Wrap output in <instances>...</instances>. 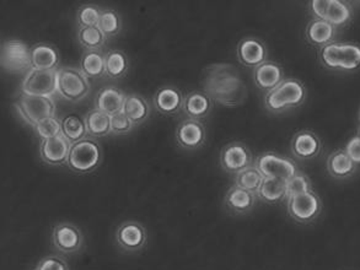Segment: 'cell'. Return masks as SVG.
<instances>
[{
  "instance_id": "6da1fadb",
  "label": "cell",
  "mask_w": 360,
  "mask_h": 270,
  "mask_svg": "<svg viewBox=\"0 0 360 270\" xmlns=\"http://www.w3.org/2000/svg\"><path fill=\"white\" fill-rule=\"evenodd\" d=\"M203 89L213 101L226 107L240 106L248 97V87L239 70L231 64H213L207 68Z\"/></svg>"
},
{
  "instance_id": "7a4b0ae2",
  "label": "cell",
  "mask_w": 360,
  "mask_h": 270,
  "mask_svg": "<svg viewBox=\"0 0 360 270\" xmlns=\"http://www.w3.org/2000/svg\"><path fill=\"white\" fill-rule=\"evenodd\" d=\"M307 98V89L297 79H285L264 96V106L272 113H282L302 106Z\"/></svg>"
},
{
  "instance_id": "3957f363",
  "label": "cell",
  "mask_w": 360,
  "mask_h": 270,
  "mask_svg": "<svg viewBox=\"0 0 360 270\" xmlns=\"http://www.w3.org/2000/svg\"><path fill=\"white\" fill-rule=\"evenodd\" d=\"M321 63L331 70L354 72L360 68V46L332 42L320 51Z\"/></svg>"
},
{
  "instance_id": "277c9868",
  "label": "cell",
  "mask_w": 360,
  "mask_h": 270,
  "mask_svg": "<svg viewBox=\"0 0 360 270\" xmlns=\"http://www.w3.org/2000/svg\"><path fill=\"white\" fill-rule=\"evenodd\" d=\"M101 159H103L101 145L93 138H86L75 144H72L67 166L75 174H90L98 169L101 164Z\"/></svg>"
},
{
  "instance_id": "5b68a950",
  "label": "cell",
  "mask_w": 360,
  "mask_h": 270,
  "mask_svg": "<svg viewBox=\"0 0 360 270\" xmlns=\"http://www.w3.org/2000/svg\"><path fill=\"white\" fill-rule=\"evenodd\" d=\"M14 108L20 118L32 128L51 117H56V103L53 98L49 97L27 96L20 94L19 98L15 101Z\"/></svg>"
},
{
  "instance_id": "8992f818",
  "label": "cell",
  "mask_w": 360,
  "mask_h": 270,
  "mask_svg": "<svg viewBox=\"0 0 360 270\" xmlns=\"http://www.w3.org/2000/svg\"><path fill=\"white\" fill-rule=\"evenodd\" d=\"M91 89L90 79L80 68L58 69V95L69 102H79L88 96Z\"/></svg>"
},
{
  "instance_id": "52a82bcc",
  "label": "cell",
  "mask_w": 360,
  "mask_h": 270,
  "mask_svg": "<svg viewBox=\"0 0 360 270\" xmlns=\"http://www.w3.org/2000/svg\"><path fill=\"white\" fill-rule=\"evenodd\" d=\"M21 94L27 96L53 98L58 94V70H34L25 74L21 82Z\"/></svg>"
},
{
  "instance_id": "ba28073f",
  "label": "cell",
  "mask_w": 360,
  "mask_h": 270,
  "mask_svg": "<svg viewBox=\"0 0 360 270\" xmlns=\"http://www.w3.org/2000/svg\"><path fill=\"white\" fill-rule=\"evenodd\" d=\"M255 167L261 172L264 179L289 181L299 172L297 166L292 159L268 151L257 156L255 160Z\"/></svg>"
},
{
  "instance_id": "9c48e42d",
  "label": "cell",
  "mask_w": 360,
  "mask_h": 270,
  "mask_svg": "<svg viewBox=\"0 0 360 270\" xmlns=\"http://www.w3.org/2000/svg\"><path fill=\"white\" fill-rule=\"evenodd\" d=\"M0 63L5 72L20 74L31 70V49L22 41L10 39L3 44Z\"/></svg>"
},
{
  "instance_id": "30bf717a",
  "label": "cell",
  "mask_w": 360,
  "mask_h": 270,
  "mask_svg": "<svg viewBox=\"0 0 360 270\" xmlns=\"http://www.w3.org/2000/svg\"><path fill=\"white\" fill-rule=\"evenodd\" d=\"M288 214L295 221L309 224L314 221L322 210L320 197L314 191L307 193L299 194L287 200Z\"/></svg>"
},
{
  "instance_id": "8fae6325",
  "label": "cell",
  "mask_w": 360,
  "mask_h": 270,
  "mask_svg": "<svg viewBox=\"0 0 360 270\" xmlns=\"http://www.w3.org/2000/svg\"><path fill=\"white\" fill-rule=\"evenodd\" d=\"M220 165L226 172L234 174L255 166L251 150L243 143L226 145L220 154Z\"/></svg>"
},
{
  "instance_id": "7c38bea8",
  "label": "cell",
  "mask_w": 360,
  "mask_h": 270,
  "mask_svg": "<svg viewBox=\"0 0 360 270\" xmlns=\"http://www.w3.org/2000/svg\"><path fill=\"white\" fill-rule=\"evenodd\" d=\"M52 242L57 251L64 255H72L83 247V232L73 224H58L52 232Z\"/></svg>"
},
{
  "instance_id": "4fadbf2b",
  "label": "cell",
  "mask_w": 360,
  "mask_h": 270,
  "mask_svg": "<svg viewBox=\"0 0 360 270\" xmlns=\"http://www.w3.org/2000/svg\"><path fill=\"white\" fill-rule=\"evenodd\" d=\"M72 144L63 134L53 139L41 140L39 156L44 164L60 166L68 162Z\"/></svg>"
},
{
  "instance_id": "5bb4252c",
  "label": "cell",
  "mask_w": 360,
  "mask_h": 270,
  "mask_svg": "<svg viewBox=\"0 0 360 270\" xmlns=\"http://www.w3.org/2000/svg\"><path fill=\"white\" fill-rule=\"evenodd\" d=\"M176 141L182 149L198 150L207 139L205 127L200 121L187 118L176 129Z\"/></svg>"
},
{
  "instance_id": "9a60e30c",
  "label": "cell",
  "mask_w": 360,
  "mask_h": 270,
  "mask_svg": "<svg viewBox=\"0 0 360 270\" xmlns=\"http://www.w3.org/2000/svg\"><path fill=\"white\" fill-rule=\"evenodd\" d=\"M146 230L139 222H124L116 231V242L118 246L127 252L141 251V248L146 246Z\"/></svg>"
},
{
  "instance_id": "2e32d148",
  "label": "cell",
  "mask_w": 360,
  "mask_h": 270,
  "mask_svg": "<svg viewBox=\"0 0 360 270\" xmlns=\"http://www.w3.org/2000/svg\"><path fill=\"white\" fill-rule=\"evenodd\" d=\"M321 140L314 131H297L292 140V151L299 160H312L321 153Z\"/></svg>"
},
{
  "instance_id": "e0dca14e",
  "label": "cell",
  "mask_w": 360,
  "mask_h": 270,
  "mask_svg": "<svg viewBox=\"0 0 360 270\" xmlns=\"http://www.w3.org/2000/svg\"><path fill=\"white\" fill-rule=\"evenodd\" d=\"M238 58L245 67L256 69L267 62V47L259 39H243L238 46Z\"/></svg>"
},
{
  "instance_id": "ac0fdd59",
  "label": "cell",
  "mask_w": 360,
  "mask_h": 270,
  "mask_svg": "<svg viewBox=\"0 0 360 270\" xmlns=\"http://www.w3.org/2000/svg\"><path fill=\"white\" fill-rule=\"evenodd\" d=\"M185 97L176 87H161L154 96V106L161 115L174 116L184 110Z\"/></svg>"
},
{
  "instance_id": "d6986e66",
  "label": "cell",
  "mask_w": 360,
  "mask_h": 270,
  "mask_svg": "<svg viewBox=\"0 0 360 270\" xmlns=\"http://www.w3.org/2000/svg\"><path fill=\"white\" fill-rule=\"evenodd\" d=\"M253 80L263 91H272L285 79L283 68L276 62L267 60L253 70Z\"/></svg>"
},
{
  "instance_id": "ffe728a7",
  "label": "cell",
  "mask_w": 360,
  "mask_h": 270,
  "mask_svg": "<svg viewBox=\"0 0 360 270\" xmlns=\"http://www.w3.org/2000/svg\"><path fill=\"white\" fill-rule=\"evenodd\" d=\"M126 98V94L117 87H103L96 95L95 108L112 117L122 112Z\"/></svg>"
},
{
  "instance_id": "44dd1931",
  "label": "cell",
  "mask_w": 360,
  "mask_h": 270,
  "mask_svg": "<svg viewBox=\"0 0 360 270\" xmlns=\"http://www.w3.org/2000/svg\"><path fill=\"white\" fill-rule=\"evenodd\" d=\"M59 53L49 44H34L31 49V69L34 70H58Z\"/></svg>"
},
{
  "instance_id": "7402d4cb",
  "label": "cell",
  "mask_w": 360,
  "mask_h": 270,
  "mask_svg": "<svg viewBox=\"0 0 360 270\" xmlns=\"http://www.w3.org/2000/svg\"><path fill=\"white\" fill-rule=\"evenodd\" d=\"M213 100L205 91H192L185 97L184 112L190 120L200 121L210 115Z\"/></svg>"
},
{
  "instance_id": "603a6c76",
  "label": "cell",
  "mask_w": 360,
  "mask_h": 270,
  "mask_svg": "<svg viewBox=\"0 0 360 270\" xmlns=\"http://www.w3.org/2000/svg\"><path fill=\"white\" fill-rule=\"evenodd\" d=\"M257 198V194L251 193L234 184L225 195L224 202L230 212L243 215L252 210Z\"/></svg>"
},
{
  "instance_id": "cb8c5ba5",
  "label": "cell",
  "mask_w": 360,
  "mask_h": 270,
  "mask_svg": "<svg viewBox=\"0 0 360 270\" xmlns=\"http://www.w3.org/2000/svg\"><path fill=\"white\" fill-rule=\"evenodd\" d=\"M356 166L345 149L337 150L327 159V169L333 179H346L356 174Z\"/></svg>"
},
{
  "instance_id": "d4e9b609",
  "label": "cell",
  "mask_w": 360,
  "mask_h": 270,
  "mask_svg": "<svg viewBox=\"0 0 360 270\" xmlns=\"http://www.w3.org/2000/svg\"><path fill=\"white\" fill-rule=\"evenodd\" d=\"M305 34H307V41L312 46H317L322 49L333 42V39L336 36V27L323 20L314 19L310 24L307 25Z\"/></svg>"
},
{
  "instance_id": "484cf974",
  "label": "cell",
  "mask_w": 360,
  "mask_h": 270,
  "mask_svg": "<svg viewBox=\"0 0 360 270\" xmlns=\"http://www.w3.org/2000/svg\"><path fill=\"white\" fill-rule=\"evenodd\" d=\"M122 112L126 115L134 126L141 124L150 116V106L144 97L136 94L127 95Z\"/></svg>"
},
{
  "instance_id": "4316f807",
  "label": "cell",
  "mask_w": 360,
  "mask_h": 270,
  "mask_svg": "<svg viewBox=\"0 0 360 270\" xmlns=\"http://www.w3.org/2000/svg\"><path fill=\"white\" fill-rule=\"evenodd\" d=\"M85 118L86 128H88L89 138L98 139L106 135L111 134V116L106 113L98 111L94 108L93 111L89 112Z\"/></svg>"
},
{
  "instance_id": "83f0119b",
  "label": "cell",
  "mask_w": 360,
  "mask_h": 270,
  "mask_svg": "<svg viewBox=\"0 0 360 270\" xmlns=\"http://www.w3.org/2000/svg\"><path fill=\"white\" fill-rule=\"evenodd\" d=\"M80 70L89 79H98L106 75L105 54L101 51H86L80 60Z\"/></svg>"
},
{
  "instance_id": "f1b7e54d",
  "label": "cell",
  "mask_w": 360,
  "mask_h": 270,
  "mask_svg": "<svg viewBox=\"0 0 360 270\" xmlns=\"http://www.w3.org/2000/svg\"><path fill=\"white\" fill-rule=\"evenodd\" d=\"M60 121H62L63 135L70 141V144H75L88 138V128H86L85 118L83 117L78 115H67Z\"/></svg>"
},
{
  "instance_id": "f546056e",
  "label": "cell",
  "mask_w": 360,
  "mask_h": 270,
  "mask_svg": "<svg viewBox=\"0 0 360 270\" xmlns=\"http://www.w3.org/2000/svg\"><path fill=\"white\" fill-rule=\"evenodd\" d=\"M257 197L263 202L277 204L287 199V181L283 179H264Z\"/></svg>"
},
{
  "instance_id": "4dcf8cb0",
  "label": "cell",
  "mask_w": 360,
  "mask_h": 270,
  "mask_svg": "<svg viewBox=\"0 0 360 270\" xmlns=\"http://www.w3.org/2000/svg\"><path fill=\"white\" fill-rule=\"evenodd\" d=\"M353 19V9L351 4L341 0H330V8L327 13L326 21L335 27L346 26Z\"/></svg>"
},
{
  "instance_id": "1f68e13d",
  "label": "cell",
  "mask_w": 360,
  "mask_h": 270,
  "mask_svg": "<svg viewBox=\"0 0 360 270\" xmlns=\"http://www.w3.org/2000/svg\"><path fill=\"white\" fill-rule=\"evenodd\" d=\"M78 42L86 51H101L108 37L103 34V31L95 27H79Z\"/></svg>"
},
{
  "instance_id": "d6a6232c",
  "label": "cell",
  "mask_w": 360,
  "mask_h": 270,
  "mask_svg": "<svg viewBox=\"0 0 360 270\" xmlns=\"http://www.w3.org/2000/svg\"><path fill=\"white\" fill-rule=\"evenodd\" d=\"M106 75L111 79H120L123 77L129 68V62L126 54L122 51H110L105 54Z\"/></svg>"
},
{
  "instance_id": "836d02e7",
  "label": "cell",
  "mask_w": 360,
  "mask_h": 270,
  "mask_svg": "<svg viewBox=\"0 0 360 270\" xmlns=\"http://www.w3.org/2000/svg\"><path fill=\"white\" fill-rule=\"evenodd\" d=\"M264 177L255 166L243 169L239 174H235V186L240 188L246 189L251 193L257 194L262 186Z\"/></svg>"
},
{
  "instance_id": "e575fe53",
  "label": "cell",
  "mask_w": 360,
  "mask_h": 270,
  "mask_svg": "<svg viewBox=\"0 0 360 270\" xmlns=\"http://www.w3.org/2000/svg\"><path fill=\"white\" fill-rule=\"evenodd\" d=\"M98 29L103 31V34L108 39L120 34L122 29V20L117 11L112 9H103L98 21Z\"/></svg>"
},
{
  "instance_id": "d590c367",
  "label": "cell",
  "mask_w": 360,
  "mask_h": 270,
  "mask_svg": "<svg viewBox=\"0 0 360 270\" xmlns=\"http://www.w3.org/2000/svg\"><path fill=\"white\" fill-rule=\"evenodd\" d=\"M34 129L41 140L53 139L63 134L62 121L57 117H51L49 120L41 122L39 124L34 127Z\"/></svg>"
},
{
  "instance_id": "8d00e7d4",
  "label": "cell",
  "mask_w": 360,
  "mask_h": 270,
  "mask_svg": "<svg viewBox=\"0 0 360 270\" xmlns=\"http://www.w3.org/2000/svg\"><path fill=\"white\" fill-rule=\"evenodd\" d=\"M103 9L98 8L96 5H84L78 10L79 27H95L98 26V21L101 18Z\"/></svg>"
},
{
  "instance_id": "74e56055",
  "label": "cell",
  "mask_w": 360,
  "mask_h": 270,
  "mask_svg": "<svg viewBox=\"0 0 360 270\" xmlns=\"http://www.w3.org/2000/svg\"><path fill=\"white\" fill-rule=\"evenodd\" d=\"M310 191H312L311 181L302 172H297L295 176H292V179L287 181V200L299 194L307 193Z\"/></svg>"
},
{
  "instance_id": "f35d334b",
  "label": "cell",
  "mask_w": 360,
  "mask_h": 270,
  "mask_svg": "<svg viewBox=\"0 0 360 270\" xmlns=\"http://www.w3.org/2000/svg\"><path fill=\"white\" fill-rule=\"evenodd\" d=\"M133 127H134L133 122L123 112H120L117 115L111 117V131H112V134H127L133 129Z\"/></svg>"
},
{
  "instance_id": "ab89813d",
  "label": "cell",
  "mask_w": 360,
  "mask_h": 270,
  "mask_svg": "<svg viewBox=\"0 0 360 270\" xmlns=\"http://www.w3.org/2000/svg\"><path fill=\"white\" fill-rule=\"evenodd\" d=\"M37 270H69L67 262L63 261L59 257H46L42 261H39L36 266Z\"/></svg>"
},
{
  "instance_id": "60d3db41",
  "label": "cell",
  "mask_w": 360,
  "mask_h": 270,
  "mask_svg": "<svg viewBox=\"0 0 360 270\" xmlns=\"http://www.w3.org/2000/svg\"><path fill=\"white\" fill-rule=\"evenodd\" d=\"M328 8H330V0H312L310 3V10L315 20L326 21Z\"/></svg>"
},
{
  "instance_id": "b9f144b4",
  "label": "cell",
  "mask_w": 360,
  "mask_h": 270,
  "mask_svg": "<svg viewBox=\"0 0 360 270\" xmlns=\"http://www.w3.org/2000/svg\"><path fill=\"white\" fill-rule=\"evenodd\" d=\"M347 155L351 158L356 165H360V139L358 136H353L345 148Z\"/></svg>"
},
{
  "instance_id": "7bdbcfd3",
  "label": "cell",
  "mask_w": 360,
  "mask_h": 270,
  "mask_svg": "<svg viewBox=\"0 0 360 270\" xmlns=\"http://www.w3.org/2000/svg\"><path fill=\"white\" fill-rule=\"evenodd\" d=\"M356 136H358V138H359V139H360V128H359V131H358V135H356Z\"/></svg>"
},
{
  "instance_id": "ee69618b",
  "label": "cell",
  "mask_w": 360,
  "mask_h": 270,
  "mask_svg": "<svg viewBox=\"0 0 360 270\" xmlns=\"http://www.w3.org/2000/svg\"><path fill=\"white\" fill-rule=\"evenodd\" d=\"M359 120H360V111H359Z\"/></svg>"
},
{
  "instance_id": "f6af8a7d",
  "label": "cell",
  "mask_w": 360,
  "mask_h": 270,
  "mask_svg": "<svg viewBox=\"0 0 360 270\" xmlns=\"http://www.w3.org/2000/svg\"><path fill=\"white\" fill-rule=\"evenodd\" d=\"M34 270H37V269H34Z\"/></svg>"
}]
</instances>
